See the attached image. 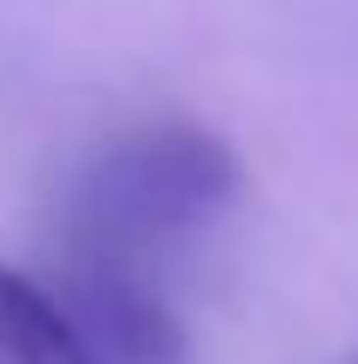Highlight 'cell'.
Wrapping results in <instances>:
<instances>
[{
  "label": "cell",
  "mask_w": 358,
  "mask_h": 364,
  "mask_svg": "<svg viewBox=\"0 0 358 364\" xmlns=\"http://www.w3.org/2000/svg\"><path fill=\"white\" fill-rule=\"evenodd\" d=\"M245 168L233 144L191 119L126 132L78 173L66 203V251L143 263L156 245L215 227L239 203Z\"/></svg>",
  "instance_id": "obj_1"
},
{
  "label": "cell",
  "mask_w": 358,
  "mask_h": 364,
  "mask_svg": "<svg viewBox=\"0 0 358 364\" xmlns=\"http://www.w3.org/2000/svg\"><path fill=\"white\" fill-rule=\"evenodd\" d=\"M78 328L96 364H197L191 328L179 323L143 263H119V257L96 251H66L60 263V287H48Z\"/></svg>",
  "instance_id": "obj_2"
},
{
  "label": "cell",
  "mask_w": 358,
  "mask_h": 364,
  "mask_svg": "<svg viewBox=\"0 0 358 364\" xmlns=\"http://www.w3.org/2000/svg\"><path fill=\"white\" fill-rule=\"evenodd\" d=\"M0 364H96L60 299L12 263H0Z\"/></svg>",
  "instance_id": "obj_3"
},
{
  "label": "cell",
  "mask_w": 358,
  "mask_h": 364,
  "mask_svg": "<svg viewBox=\"0 0 358 364\" xmlns=\"http://www.w3.org/2000/svg\"><path fill=\"white\" fill-rule=\"evenodd\" d=\"M347 364H358V353H352V358H347Z\"/></svg>",
  "instance_id": "obj_4"
}]
</instances>
